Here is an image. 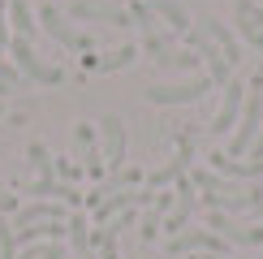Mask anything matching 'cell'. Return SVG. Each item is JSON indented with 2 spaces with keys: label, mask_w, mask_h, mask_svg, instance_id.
<instances>
[{
  "label": "cell",
  "mask_w": 263,
  "mask_h": 259,
  "mask_svg": "<svg viewBox=\"0 0 263 259\" xmlns=\"http://www.w3.org/2000/svg\"><path fill=\"white\" fill-rule=\"evenodd\" d=\"M48 220H69L65 216V203H52V199H26L22 208L13 212V229H26V225H48Z\"/></svg>",
  "instance_id": "12"
},
{
  "label": "cell",
  "mask_w": 263,
  "mask_h": 259,
  "mask_svg": "<svg viewBox=\"0 0 263 259\" xmlns=\"http://www.w3.org/2000/svg\"><path fill=\"white\" fill-rule=\"evenodd\" d=\"M100 134H104V164H108V173H121L125 169V156H129L125 121L117 113H104L100 117Z\"/></svg>",
  "instance_id": "5"
},
{
  "label": "cell",
  "mask_w": 263,
  "mask_h": 259,
  "mask_svg": "<svg viewBox=\"0 0 263 259\" xmlns=\"http://www.w3.org/2000/svg\"><path fill=\"white\" fill-rule=\"evenodd\" d=\"M207 160H212V173H224L233 181H259L263 177V164H255V160H233L224 151H212Z\"/></svg>",
  "instance_id": "16"
},
{
  "label": "cell",
  "mask_w": 263,
  "mask_h": 259,
  "mask_svg": "<svg viewBox=\"0 0 263 259\" xmlns=\"http://www.w3.org/2000/svg\"><path fill=\"white\" fill-rule=\"evenodd\" d=\"M207 229L220 233L229 246H259L263 242V225H237L233 216H224V212H207Z\"/></svg>",
  "instance_id": "9"
},
{
  "label": "cell",
  "mask_w": 263,
  "mask_h": 259,
  "mask_svg": "<svg viewBox=\"0 0 263 259\" xmlns=\"http://www.w3.org/2000/svg\"><path fill=\"white\" fill-rule=\"evenodd\" d=\"M173 259H181V255H224L229 259V242L220 233H212V229H185L177 237H168V246H164Z\"/></svg>",
  "instance_id": "3"
},
{
  "label": "cell",
  "mask_w": 263,
  "mask_h": 259,
  "mask_svg": "<svg viewBox=\"0 0 263 259\" xmlns=\"http://www.w3.org/2000/svg\"><path fill=\"white\" fill-rule=\"evenodd\" d=\"M9 26L17 30V39H35L39 35V22H30L26 0H9Z\"/></svg>",
  "instance_id": "21"
},
{
  "label": "cell",
  "mask_w": 263,
  "mask_h": 259,
  "mask_svg": "<svg viewBox=\"0 0 263 259\" xmlns=\"http://www.w3.org/2000/svg\"><path fill=\"white\" fill-rule=\"evenodd\" d=\"M17 78H22V73H17V65L9 61V48H0V82H9V86H13Z\"/></svg>",
  "instance_id": "26"
},
{
  "label": "cell",
  "mask_w": 263,
  "mask_h": 259,
  "mask_svg": "<svg viewBox=\"0 0 263 259\" xmlns=\"http://www.w3.org/2000/svg\"><path fill=\"white\" fill-rule=\"evenodd\" d=\"M194 259H199V255H194Z\"/></svg>",
  "instance_id": "38"
},
{
  "label": "cell",
  "mask_w": 263,
  "mask_h": 259,
  "mask_svg": "<svg viewBox=\"0 0 263 259\" xmlns=\"http://www.w3.org/2000/svg\"><path fill=\"white\" fill-rule=\"evenodd\" d=\"M185 39H190V43H194V52L203 57V73H207V78H212V82H224V86H229V73H233V65L224 61V52L216 48V39H207L203 30H190Z\"/></svg>",
  "instance_id": "10"
},
{
  "label": "cell",
  "mask_w": 263,
  "mask_h": 259,
  "mask_svg": "<svg viewBox=\"0 0 263 259\" xmlns=\"http://www.w3.org/2000/svg\"><path fill=\"white\" fill-rule=\"evenodd\" d=\"M5 91H9V82H0V95H5Z\"/></svg>",
  "instance_id": "37"
},
{
  "label": "cell",
  "mask_w": 263,
  "mask_h": 259,
  "mask_svg": "<svg viewBox=\"0 0 263 259\" xmlns=\"http://www.w3.org/2000/svg\"><path fill=\"white\" fill-rule=\"evenodd\" d=\"M160 220H164V216H160L156 208H151V216H147V220L138 225V233H142V242H156V237H160Z\"/></svg>",
  "instance_id": "25"
},
{
  "label": "cell",
  "mask_w": 263,
  "mask_h": 259,
  "mask_svg": "<svg viewBox=\"0 0 263 259\" xmlns=\"http://www.w3.org/2000/svg\"><path fill=\"white\" fill-rule=\"evenodd\" d=\"M173 39H177V35H160V26L156 30H142V48H147V57L160 61V65H168V57L177 52V48H173Z\"/></svg>",
  "instance_id": "20"
},
{
  "label": "cell",
  "mask_w": 263,
  "mask_h": 259,
  "mask_svg": "<svg viewBox=\"0 0 263 259\" xmlns=\"http://www.w3.org/2000/svg\"><path fill=\"white\" fill-rule=\"evenodd\" d=\"M0 48H9V0H0Z\"/></svg>",
  "instance_id": "30"
},
{
  "label": "cell",
  "mask_w": 263,
  "mask_h": 259,
  "mask_svg": "<svg viewBox=\"0 0 263 259\" xmlns=\"http://www.w3.org/2000/svg\"><path fill=\"white\" fill-rule=\"evenodd\" d=\"M26 160H30V169H35V177L39 181H48V177H57V169H52V156H48V147L39 143H26Z\"/></svg>",
  "instance_id": "22"
},
{
  "label": "cell",
  "mask_w": 263,
  "mask_h": 259,
  "mask_svg": "<svg viewBox=\"0 0 263 259\" xmlns=\"http://www.w3.org/2000/svg\"><path fill=\"white\" fill-rule=\"evenodd\" d=\"M199 259H224V255H199Z\"/></svg>",
  "instance_id": "36"
},
{
  "label": "cell",
  "mask_w": 263,
  "mask_h": 259,
  "mask_svg": "<svg viewBox=\"0 0 263 259\" xmlns=\"http://www.w3.org/2000/svg\"><path fill=\"white\" fill-rule=\"evenodd\" d=\"M168 65H173V69H194V73H199V57H190V52H173ZM168 65H164V69H168Z\"/></svg>",
  "instance_id": "27"
},
{
  "label": "cell",
  "mask_w": 263,
  "mask_h": 259,
  "mask_svg": "<svg viewBox=\"0 0 263 259\" xmlns=\"http://www.w3.org/2000/svg\"><path fill=\"white\" fill-rule=\"evenodd\" d=\"M250 22H255V26L263 30V9H259V5H255V9H250Z\"/></svg>",
  "instance_id": "35"
},
{
  "label": "cell",
  "mask_w": 263,
  "mask_h": 259,
  "mask_svg": "<svg viewBox=\"0 0 263 259\" xmlns=\"http://www.w3.org/2000/svg\"><path fill=\"white\" fill-rule=\"evenodd\" d=\"M52 169H57V177H61V181H73V177L82 173L78 164H73V160H52Z\"/></svg>",
  "instance_id": "28"
},
{
  "label": "cell",
  "mask_w": 263,
  "mask_h": 259,
  "mask_svg": "<svg viewBox=\"0 0 263 259\" xmlns=\"http://www.w3.org/2000/svg\"><path fill=\"white\" fill-rule=\"evenodd\" d=\"M22 208V203H17V194L13 190H5V186H0V212H5V216H13Z\"/></svg>",
  "instance_id": "29"
},
{
  "label": "cell",
  "mask_w": 263,
  "mask_h": 259,
  "mask_svg": "<svg viewBox=\"0 0 263 259\" xmlns=\"http://www.w3.org/2000/svg\"><path fill=\"white\" fill-rule=\"evenodd\" d=\"M207 91H212V78L194 73L190 82H177V86H147V100L160 108H177V104H199Z\"/></svg>",
  "instance_id": "4"
},
{
  "label": "cell",
  "mask_w": 263,
  "mask_h": 259,
  "mask_svg": "<svg viewBox=\"0 0 263 259\" xmlns=\"http://www.w3.org/2000/svg\"><path fill=\"white\" fill-rule=\"evenodd\" d=\"M199 30H203L207 39H216V48L224 52V61H229V65H237V61H242V43H237V35L224 26L220 17H203V22H199Z\"/></svg>",
  "instance_id": "17"
},
{
  "label": "cell",
  "mask_w": 263,
  "mask_h": 259,
  "mask_svg": "<svg viewBox=\"0 0 263 259\" xmlns=\"http://www.w3.org/2000/svg\"><path fill=\"white\" fill-rule=\"evenodd\" d=\"M194 199H199V194H194V181L181 177L177 186H173V208H168V216L160 220V229L173 233V237L185 233V225H190V216H194Z\"/></svg>",
  "instance_id": "6"
},
{
  "label": "cell",
  "mask_w": 263,
  "mask_h": 259,
  "mask_svg": "<svg viewBox=\"0 0 263 259\" xmlns=\"http://www.w3.org/2000/svg\"><path fill=\"white\" fill-rule=\"evenodd\" d=\"M43 259H61V242H48V251H43Z\"/></svg>",
  "instance_id": "34"
},
{
  "label": "cell",
  "mask_w": 263,
  "mask_h": 259,
  "mask_svg": "<svg viewBox=\"0 0 263 259\" xmlns=\"http://www.w3.org/2000/svg\"><path fill=\"white\" fill-rule=\"evenodd\" d=\"M233 9H237V17H233V22H237V35H242L250 48H259V52H263V30L250 22V9H255V0H237Z\"/></svg>",
  "instance_id": "19"
},
{
  "label": "cell",
  "mask_w": 263,
  "mask_h": 259,
  "mask_svg": "<svg viewBox=\"0 0 263 259\" xmlns=\"http://www.w3.org/2000/svg\"><path fill=\"white\" fill-rule=\"evenodd\" d=\"M259 130H263V73H255V82L246 86V104H242V117H237V125H233V143H229L224 156L242 160L246 151L255 147Z\"/></svg>",
  "instance_id": "1"
},
{
  "label": "cell",
  "mask_w": 263,
  "mask_h": 259,
  "mask_svg": "<svg viewBox=\"0 0 263 259\" xmlns=\"http://www.w3.org/2000/svg\"><path fill=\"white\" fill-rule=\"evenodd\" d=\"M43 251H48V242H35V246H22L17 259H43Z\"/></svg>",
  "instance_id": "31"
},
{
  "label": "cell",
  "mask_w": 263,
  "mask_h": 259,
  "mask_svg": "<svg viewBox=\"0 0 263 259\" xmlns=\"http://www.w3.org/2000/svg\"><path fill=\"white\" fill-rule=\"evenodd\" d=\"M17 229H13V220H9L5 212H0V259H17Z\"/></svg>",
  "instance_id": "23"
},
{
  "label": "cell",
  "mask_w": 263,
  "mask_h": 259,
  "mask_svg": "<svg viewBox=\"0 0 263 259\" xmlns=\"http://www.w3.org/2000/svg\"><path fill=\"white\" fill-rule=\"evenodd\" d=\"M242 104H246V86H242V82H229V86H224V104H220V113H216V121H212V134H216V138L233 134L237 117H242Z\"/></svg>",
  "instance_id": "13"
},
{
  "label": "cell",
  "mask_w": 263,
  "mask_h": 259,
  "mask_svg": "<svg viewBox=\"0 0 263 259\" xmlns=\"http://www.w3.org/2000/svg\"><path fill=\"white\" fill-rule=\"evenodd\" d=\"M147 9L156 13L164 26H168V35H177V39H185L194 30V22H190V13L177 5V0H147Z\"/></svg>",
  "instance_id": "14"
},
{
  "label": "cell",
  "mask_w": 263,
  "mask_h": 259,
  "mask_svg": "<svg viewBox=\"0 0 263 259\" xmlns=\"http://www.w3.org/2000/svg\"><path fill=\"white\" fill-rule=\"evenodd\" d=\"M246 156H250V160H255V164H263V130H259V138H255V147H250V151H246Z\"/></svg>",
  "instance_id": "33"
},
{
  "label": "cell",
  "mask_w": 263,
  "mask_h": 259,
  "mask_svg": "<svg viewBox=\"0 0 263 259\" xmlns=\"http://www.w3.org/2000/svg\"><path fill=\"white\" fill-rule=\"evenodd\" d=\"M9 61L17 65V73H26V78L39 82V86H61V82H65V73L57 69V65L43 61L39 52L30 48V39H17V35L9 39Z\"/></svg>",
  "instance_id": "2"
},
{
  "label": "cell",
  "mask_w": 263,
  "mask_h": 259,
  "mask_svg": "<svg viewBox=\"0 0 263 259\" xmlns=\"http://www.w3.org/2000/svg\"><path fill=\"white\" fill-rule=\"evenodd\" d=\"M138 57V43H121V48H112V52H104V57H82V69H91V73H112V69H125V65H134Z\"/></svg>",
  "instance_id": "15"
},
{
  "label": "cell",
  "mask_w": 263,
  "mask_h": 259,
  "mask_svg": "<svg viewBox=\"0 0 263 259\" xmlns=\"http://www.w3.org/2000/svg\"><path fill=\"white\" fill-rule=\"evenodd\" d=\"M73 134H78V147H95V130L91 125H78Z\"/></svg>",
  "instance_id": "32"
},
{
  "label": "cell",
  "mask_w": 263,
  "mask_h": 259,
  "mask_svg": "<svg viewBox=\"0 0 263 259\" xmlns=\"http://www.w3.org/2000/svg\"><path fill=\"white\" fill-rule=\"evenodd\" d=\"M82 173L95 181V186H100V181L108 177V164H104V156H100L95 147H86V156H82Z\"/></svg>",
  "instance_id": "24"
},
{
  "label": "cell",
  "mask_w": 263,
  "mask_h": 259,
  "mask_svg": "<svg viewBox=\"0 0 263 259\" xmlns=\"http://www.w3.org/2000/svg\"><path fill=\"white\" fill-rule=\"evenodd\" d=\"M65 237L69 246L78 251V259H95V246H91V225H86V212H73L65 220Z\"/></svg>",
  "instance_id": "18"
},
{
  "label": "cell",
  "mask_w": 263,
  "mask_h": 259,
  "mask_svg": "<svg viewBox=\"0 0 263 259\" xmlns=\"http://www.w3.org/2000/svg\"><path fill=\"white\" fill-rule=\"evenodd\" d=\"M39 26L48 30V35L57 39L61 48H69V52H86V48H91V39H86L82 30H73L69 22H65L57 5H43V9H39Z\"/></svg>",
  "instance_id": "8"
},
{
  "label": "cell",
  "mask_w": 263,
  "mask_h": 259,
  "mask_svg": "<svg viewBox=\"0 0 263 259\" xmlns=\"http://www.w3.org/2000/svg\"><path fill=\"white\" fill-rule=\"evenodd\" d=\"M69 17L78 22H108V26H129V9L117 0H73Z\"/></svg>",
  "instance_id": "7"
},
{
  "label": "cell",
  "mask_w": 263,
  "mask_h": 259,
  "mask_svg": "<svg viewBox=\"0 0 263 259\" xmlns=\"http://www.w3.org/2000/svg\"><path fill=\"white\" fill-rule=\"evenodd\" d=\"M190 160H194V143L190 138H181L177 143V160H168L164 169L156 173H147V190H164V186H177V181L190 173Z\"/></svg>",
  "instance_id": "11"
}]
</instances>
